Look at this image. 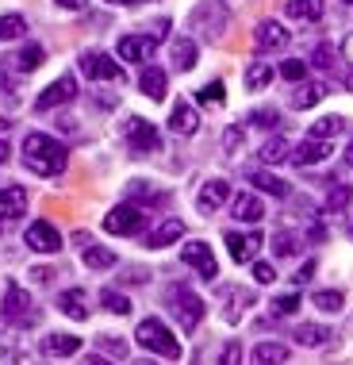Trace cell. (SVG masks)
<instances>
[{"instance_id": "obj_1", "label": "cell", "mask_w": 353, "mask_h": 365, "mask_svg": "<svg viewBox=\"0 0 353 365\" xmlns=\"http://www.w3.org/2000/svg\"><path fill=\"white\" fill-rule=\"evenodd\" d=\"M23 165L38 177H58L70 165V150L54 135L31 131V135H23Z\"/></svg>"}, {"instance_id": "obj_2", "label": "cell", "mask_w": 353, "mask_h": 365, "mask_svg": "<svg viewBox=\"0 0 353 365\" xmlns=\"http://www.w3.org/2000/svg\"><path fill=\"white\" fill-rule=\"evenodd\" d=\"M135 339H139V346L142 350H150V354H158V358H169V361H176L181 358V342L173 339V331L165 327L162 319H142L139 323V331H135Z\"/></svg>"}, {"instance_id": "obj_3", "label": "cell", "mask_w": 353, "mask_h": 365, "mask_svg": "<svg viewBox=\"0 0 353 365\" xmlns=\"http://www.w3.org/2000/svg\"><path fill=\"white\" fill-rule=\"evenodd\" d=\"M165 304L173 308L176 323H181L184 331H196V327L204 323V300L189 289V284H169V292H165Z\"/></svg>"}, {"instance_id": "obj_4", "label": "cell", "mask_w": 353, "mask_h": 365, "mask_svg": "<svg viewBox=\"0 0 353 365\" xmlns=\"http://www.w3.org/2000/svg\"><path fill=\"white\" fill-rule=\"evenodd\" d=\"M192 24H196V31H204V38L215 43V38H223V31H227L231 12H227L223 0H204V4L192 12Z\"/></svg>"}, {"instance_id": "obj_5", "label": "cell", "mask_w": 353, "mask_h": 365, "mask_svg": "<svg viewBox=\"0 0 353 365\" xmlns=\"http://www.w3.org/2000/svg\"><path fill=\"white\" fill-rule=\"evenodd\" d=\"M4 323H12V327H31V323L38 319L31 296H27V289H19V284H8L4 289Z\"/></svg>"}, {"instance_id": "obj_6", "label": "cell", "mask_w": 353, "mask_h": 365, "mask_svg": "<svg viewBox=\"0 0 353 365\" xmlns=\"http://www.w3.org/2000/svg\"><path fill=\"white\" fill-rule=\"evenodd\" d=\"M146 227V212L139 204H120V208H112L104 215V231L107 235H139Z\"/></svg>"}, {"instance_id": "obj_7", "label": "cell", "mask_w": 353, "mask_h": 365, "mask_svg": "<svg viewBox=\"0 0 353 365\" xmlns=\"http://www.w3.org/2000/svg\"><path fill=\"white\" fill-rule=\"evenodd\" d=\"M77 96V77L73 73H62L58 81H51L43 88V96L35 101V112H51V108H62V104H70Z\"/></svg>"}, {"instance_id": "obj_8", "label": "cell", "mask_w": 353, "mask_h": 365, "mask_svg": "<svg viewBox=\"0 0 353 365\" xmlns=\"http://www.w3.org/2000/svg\"><path fill=\"white\" fill-rule=\"evenodd\" d=\"M23 242L31 246L35 254H58L62 250V231H58L54 223H46V220H35L31 227H27Z\"/></svg>"}, {"instance_id": "obj_9", "label": "cell", "mask_w": 353, "mask_h": 365, "mask_svg": "<svg viewBox=\"0 0 353 365\" xmlns=\"http://www.w3.org/2000/svg\"><path fill=\"white\" fill-rule=\"evenodd\" d=\"M127 146H131L135 154H154L162 146L158 127H154L150 120H139V115H135V120L127 123Z\"/></svg>"}, {"instance_id": "obj_10", "label": "cell", "mask_w": 353, "mask_h": 365, "mask_svg": "<svg viewBox=\"0 0 353 365\" xmlns=\"http://www.w3.org/2000/svg\"><path fill=\"white\" fill-rule=\"evenodd\" d=\"M181 262L189 265V269H196L204 281H215V273H219V265H215V254L208 242H189L181 246Z\"/></svg>"}, {"instance_id": "obj_11", "label": "cell", "mask_w": 353, "mask_h": 365, "mask_svg": "<svg viewBox=\"0 0 353 365\" xmlns=\"http://www.w3.org/2000/svg\"><path fill=\"white\" fill-rule=\"evenodd\" d=\"M327 361H330V365H349V361H353V315H346V319H342V327L330 334V342H327Z\"/></svg>"}, {"instance_id": "obj_12", "label": "cell", "mask_w": 353, "mask_h": 365, "mask_svg": "<svg viewBox=\"0 0 353 365\" xmlns=\"http://www.w3.org/2000/svg\"><path fill=\"white\" fill-rule=\"evenodd\" d=\"M158 38L162 35H123L115 51H120L123 62H150L154 51H158Z\"/></svg>"}, {"instance_id": "obj_13", "label": "cell", "mask_w": 353, "mask_h": 365, "mask_svg": "<svg viewBox=\"0 0 353 365\" xmlns=\"http://www.w3.org/2000/svg\"><path fill=\"white\" fill-rule=\"evenodd\" d=\"M81 73L93 77V81H123L120 62H112V58L100 54V51H88V54L81 58Z\"/></svg>"}, {"instance_id": "obj_14", "label": "cell", "mask_w": 353, "mask_h": 365, "mask_svg": "<svg viewBox=\"0 0 353 365\" xmlns=\"http://www.w3.org/2000/svg\"><path fill=\"white\" fill-rule=\"evenodd\" d=\"M227 200H231V185L223 181V177H211V181H204L200 192H196V208H200L204 215L219 212Z\"/></svg>"}, {"instance_id": "obj_15", "label": "cell", "mask_w": 353, "mask_h": 365, "mask_svg": "<svg viewBox=\"0 0 353 365\" xmlns=\"http://www.w3.org/2000/svg\"><path fill=\"white\" fill-rule=\"evenodd\" d=\"M288 31H284V24L280 19H261L258 27H253V43H258V51L261 54H269V51H284L288 46Z\"/></svg>"}, {"instance_id": "obj_16", "label": "cell", "mask_w": 353, "mask_h": 365, "mask_svg": "<svg viewBox=\"0 0 353 365\" xmlns=\"http://www.w3.org/2000/svg\"><path fill=\"white\" fill-rule=\"evenodd\" d=\"M227 250H231V262H238V265L258 262V254H261V235H238V231H227Z\"/></svg>"}, {"instance_id": "obj_17", "label": "cell", "mask_w": 353, "mask_h": 365, "mask_svg": "<svg viewBox=\"0 0 353 365\" xmlns=\"http://www.w3.org/2000/svg\"><path fill=\"white\" fill-rule=\"evenodd\" d=\"M330 158V143L327 139H303L292 146V165H319Z\"/></svg>"}, {"instance_id": "obj_18", "label": "cell", "mask_w": 353, "mask_h": 365, "mask_svg": "<svg viewBox=\"0 0 353 365\" xmlns=\"http://www.w3.org/2000/svg\"><path fill=\"white\" fill-rule=\"evenodd\" d=\"M231 215H234L238 223H258V220H265V204H261V196H253V192L234 196V200H231Z\"/></svg>"}, {"instance_id": "obj_19", "label": "cell", "mask_w": 353, "mask_h": 365, "mask_svg": "<svg viewBox=\"0 0 353 365\" xmlns=\"http://www.w3.org/2000/svg\"><path fill=\"white\" fill-rule=\"evenodd\" d=\"M181 239H184V223L181 220H162L150 235H146V246H150V250H162V246H173Z\"/></svg>"}, {"instance_id": "obj_20", "label": "cell", "mask_w": 353, "mask_h": 365, "mask_svg": "<svg viewBox=\"0 0 353 365\" xmlns=\"http://www.w3.org/2000/svg\"><path fill=\"white\" fill-rule=\"evenodd\" d=\"M23 212H27V192L19 189V185H8V189H0V223L19 220Z\"/></svg>"}, {"instance_id": "obj_21", "label": "cell", "mask_w": 353, "mask_h": 365, "mask_svg": "<svg viewBox=\"0 0 353 365\" xmlns=\"http://www.w3.org/2000/svg\"><path fill=\"white\" fill-rule=\"evenodd\" d=\"M58 312L62 315H70V319H88V296L85 289H65L62 296H58Z\"/></svg>"}, {"instance_id": "obj_22", "label": "cell", "mask_w": 353, "mask_h": 365, "mask_svg": "<svg viewBox=\"0 0 353 365\" xmlns=\"http://www.w3.org/2000/svg\"><path fill=\"white\" fill-rule=\"evenodd\" d=\"M169 54H173V66H176V70H181V73H189L192 66H196V58H200V46H196V38L181 35V38H173Z\"/></svg>"}, {"instance_id": "obj_23", "label": "cell", "mask_w": 353, "mask_h": 365, "mask_svg": "<svg viewBox=\"0 0 353 365\" xmlns=\"http://www.w3.org/2000/svg\"><path fill=\"white\" fill-rule=\"evenodd\" d=\"M292 358V346H284V342H258L250 354L253 365H284Z\"/></svg>"}, {"instance_id": "obj_24", "label": "cell", "mask_w": 353, "mask_h": 365, "mask_svg": "<svg viewBox=\"0 0 353 365\" xmlns=\"http://www.w3.org/2000/svg\"><path fill=\"white\" fill-rule=\"evenodd\" d=\"M165 85H169V77H165L162 66H146V70L139 73V88L150 101H165Z\"/></svg>"}, {"instance_id": "obj_25", "label": "cell", "mask_w": 353, "mask_h": 365, "mask_svg": "<svg viewBox=\"0 0 353 365\" xmlns=\"http://www.w3.org/2000/svg\"><path fill=\"white\" fill-rule=\"evenodd\" d=\"M81 350V339L77 334H46L43 339V354H51V358H73V354Z\"/></svg>"}, {"instance_id": "obj_26", "label": "cell", "mask_w": 353, "mask_h": 365, "mask_svg": "<svg viewBox=\"0 0 353 365\" xmlns=\"http://www.w3.org/2000/svg\"><path fill=\"white\" fill-rule=\"evenodd\" d=\"M322 96H327V85H319V81H300V88L292 93V108H296V112H307V108L322 104Z\"/></svg>"}, {"instance_id": "obj_27", "label": "cell", "mask_w": 353, "mask_h": 365, "mask_svg": "<svg viewBox=\"0 0 353 365\" xmlns=\"http://www.w3.org/2000/svg\"><path fill=\"white\" fill-rule=\"evenodd\" d=\"M169 127H173V135H196V127H200V115H196L192 104H173Z\"/></svg>"}, {"instance_id": "obj_28", "label": "cell", "mask_w": 353, "mask_h": 365, "mask_svg": "<svg viewBox=\"0 0 353 365\" xmlns=\"http://www.w3.org/2000/svg\"><path fill=\"white\" fill-rule=\"evenodd\" d=\"M292 339L300 342V346H327L330 342V331L327 327H319V323H296V331H292Z\"/></svg>"}, {"instance_id": "obj_29", "label": "cell", "mask_w": 353, "mask_h": 365, "mask_svg": "<svg viewBox=\"0 0 353 365\" xmlns=\"http://www.w3.org/2000/svg\"><path fill=\"white\" fill-rule=\"evenodd\" d=\"M261 165H280V162H292V143L284 139V135H277V139H269L261 146Z\"/></svg>"}, {"instance_id": "obj_30", "label": "cell", "mask_w": 353, "mask_h": 365, "mask_svg": "<svg viewBox=\"0 0 353 365\" xmlns=\"http://www.w3.org/2000/svg\"><path fill=\"white\" fill-rule=\"evenodd\" d=\"M250 185H253L258 192H265V196H277V200H284V196H288V185H284L280 177L265 173V170H253V173H250Z\"/></svg>"}, {"instance_id": "obj_31", "label": "cell", "mask_w": 353, "mask_h": 365, "mask_svg": "<svg viewBox=\"0 0 353 365\" xmlns=\"http://www.w3.org/2000/svg\"><path fill=\"white\" fill-rule=\"evenodd\" d=\"M81 262L88 265V269H112V265H115V250H107V246L88 242L85 250H81Z\"/></svg>"}, {"instance_id": "obj_32", "label": "cell", "mask_w": 353, "mask_h": 365, "mask_svg": "<svg viewBox=\"0 0 353 365\" xmlns=\"http://www.w3.org/2000/svg\"><path fill=\"white\" fill-rule=\"evenodd\" d=\"M43 58H46V51H43V46H38V43H27L23 51H19V54L12 58V66H16L19 73H35L38 66H43Z\"/></svg>"}, {"instance_id": "obj_33", "label": "cell", "mask_w": 353, "mask_h": 365, "mask_svg": "<svg viewBox=\"0 0 353 365\" xmlns=\"http://www.w3.org/2000/svg\"><path fill=\"white\" fill-rule=\"evenodd\" d=\"M284 12H288L292 19H307V24H315V19H322V0H288Z\"/></svg>"}, {"instance_id": "obj_34", "label": "cell", "mask_w": 353, "mask_h": 365, "mask_svg": "<svg viewBox=\"0 0 353 365\" xmlns=\"http://www.w3.org/2000/svg\"><path fill=\"white\" fill-rule=\"evenodd\" d=\"M353 204V185H330L327 196H322V208L327 212H346Z\"/></svg>"}, {"instance_id": "obj_35", "label": "cell", "mask_w": 353, "mask_h": 365, "mask_svg": "<svg viewBox=\"0 0 353 365\" xmlns=\"http://www.w3.org/2000/svg\"><path fill=\"white\" fill-rule=\"evenodd\" d=\"M311 304H315L319 312H342L346 308V292L342 289H319L315 296H311Z\"/></svg>"}, {"instance_id": "obj_36", "label": "cell", "mask_w": 353, "mask_h": 365, "mask_svg": "<svg viewBox=\"0 0 353 365\" xmlns=\"http://www.w3.org/2000/svg\"><path fill=\"white\" fill-rule=\"evenodd\" d=\"M346 131V120H342V115H322L319 123H311V139H334V135H342Z\"/></svg>"}, {"instance_id": "obj_37", "label": "cell", "mask_w": 353, "mask_h": 365, "mask_svg": "<svg viewBox=\"0 0 353 365\" xmlns=\"http://www.w3.org/2000/svg\"><path fill=\"white\" fill-rule=\"evenodd\" d=\"M311 66H315L319 73H334V70H338V54H334V46H330V43H319L315 51H311Z\"/></svg>"}, {"instance_id": "obj_38", "label": "cell", "mask_w": 353, "mask_h": 365, "mask_svg": "<svg viewBox=\"0 0 353 365\" xmlns=\"http://www.w3.org/2000/svg\"><path fill=\"white\" fill-rule=\"evenodd\" d=\"M269 81H273V66L269 62H253L250 70H246V88H250V93L269 88Z\"/></svg>"}, {"instance_id": "obj_39", "label": "cell", "mask_w": 353, "mask_h": 365, "mask_svg": "<svg viewBox=\"0 0 353 365\" xmlns=\"http://www.w3.org/2000/svg\"><path fill=\"white\" fill-rule=\"evenodd\" d=\"M23 31H27V19L19 16V12L0 16V43H12V38H19Z\"/></svg>"}, {"instance_id": "obj_40", "label": "cell", "mask_w": 353, "mask_h": 365, "mask_svg": "<svg viewBox=\"0 0 353 365\" xmlns=\"http://www.w3.org/2000/svg\"><path fill=\"white\" fill-rule=\"evenodd\" d=\"M273 315L277 319H288V315H296L300 312V292H280V296H273Z\"/></svg>"}, {"instance_id": "obj_41", "label": "cell", "mask_w": 353, "mask_h": 365, "mask_svg": "<svg viewBox=\"0 0 353 365\" xmlns=\"http://www.w3.org/2000/svg\"><path fill=\"white\" fill-rule=\"evenodd\" d=\"M250 123L258 127V131H277V127H280V112H277V108H258V112H250Z\"/></svg>"}, {"instance_id": "obj_42", "label": "cell", "mask_w": 353, "mask_h": 365, "mask_svg": "<svg viewBox=\"0 0 353 365\" xmlns=\"http://www.w3.org/2000/svg\"><path fill=\"white\" fill-rule=\"evenodd\" d=\"M100 304H104L112 315H127V312H131V300H127L123 292H115V289H104V292H100Z\"/></svg>"}, {"instance_id": "obj_43", "label": "cell", "mask_w": 353, "mask_h": 365, "mask_svg": "<svg viewBox=\"0 0 353 365\" xmlns=\"http://www.w3.org/2000/svg\"><path fill=\"white\" fill-rule=\"evenodd\" d=\"M296 250H300V246H296V235H288V231H277V235H273V254H277V258H292Z\"/></svg>"}, {"instance_id": "obj_44", "label": "cell", "mask_w": 353, "mask_h": 365, "mask_svg": "<svg viewBox=\"0 0 353 365\" xmlns=\"http://www.w3.org/2000/svg\"><path fill=\"white\" fill-rule=\"evenodd\" d=\"M196 101H200V104H211V108L223 104V81H208L200 93H196Z\"/></svg>"}, {"instance_id": "obj_45", "label": "cell", "mask_w": 353, "mask_h": 365, "mask_svg": "<svg viewBox=\"0 0 353 365\" xmlns=\"http://www.w3.org/2000/svg\"><path fill=\"white\" fill-rule=\"evenodd\" d=\"M303 73H307V66H303V62H296V58H288V62H280V77H284V81H303Z\"/></svg>"}, {"instance_id": "obj_46", "label": "cell", "mask_w": 353, "mask_h": 365, "mask_svg": "<svg viewBox=\"0 0 353 365\" xmlns=\"http://www.w3.org/2000/svg\"><path fill=\"white\" fill-rule=\"evenodd\" d=\"M100 354H112V358H127V342L115 339V334H104L100 339Z\"/></svg>"}, {"instance_id": "obj_47", "label": "cell", "mask_w": 353, "mask_h": 365, "mask_svg": "<svg viewBox=\"0 0 353 365\" xmlns=\"http://www.w3.org/2000/svg\"><path fill=\"white\" fill-rule=\"evenodd\" d=\"M131 196H135V200H154V204L162 200V192H154L150 181H131Z\"/></svg>"}, {"instance_id": "obj_48", "label": "cell", "mask_w": 353, "mask_h": 365, "mask_svg": "<svg viewBox=\"0 0 353 365\" xmlns=\"http://www.w3.org/2000/svg\"><path fill=\"white\" fill-rule=\"evenodd\" d=\"M253 281H258V284H273V281H277V269H273L269 262H253Z\"/></svg>"}, {"instance_id": "obj_49", "label": "cell", "mask_w": 353, "mask_h": 365, "mask_svg": "<svg viewBox=\"0 0 353 365\" xmlns=\"http://www.w3.org/2000/svg\"><path fill=\"white\" fill-rule=\"evenodd\" d=\"M219 365H242V346L238 342H227V346L219 350Z\"/></svg>"}, {"instance_id": "obj_50", "label": "cell", "mask_w": 353, "mask_h": 365, "mask_svg": "<svg viewBox=\"0 0 353 365\" xmlns=\"http://www.w3.org/2000/svg\"><path fill=\"white\" fill-rule=\"evenodd\" d=\"M223 300H227V304H231V300H238V304H246V300H250V296H246V292H238V289H231V292H223ZM238 315H242L238 308H227V323H238Z\"/></svg>"}, {"instance_id": "obj_51", "label": "cell", "mask_w": 353, "mask_h": 365, "mask_svg": "<svg viewBox=\"0 0 353 365\" xmlns=\"http://www.w3.org/2000/svg\"><path fill=\"white\" fill-rule=\"evenodd\" d=\"M238 146H242V127L234 123V127H227V135H223V150H227V154H234Z\"/></svg>"}, {"instance_id": "obj_52", "label": "cell", "mask_w": 353, "mask_h": 365, "mask_svg": "<svg viewBox=\"0 0 353 365\" xmlns=\"http://www.w3.org/2000/svg\"><path fill=\"white\" fill-rule=\"evenodd\" d=\"M311 277H315V262H303V265H300V273H296L292 281H296V284H307Z\"/></svg>"}, {"instance_id": "obj_53", "label": "cell", "mask_w": 353, "mask_h": 365, "mask_svg": "<svg viewBox=\"0 0 353 365\" xmlns=\"http://www.w3.org/2000/svg\"><path fill=\"white\" fill-rule=\"evenodd\" d=\"M342 54H346V62H349V88H353V31H349L346 43H342Z\"/></svg>"}, {"instance_id": "obj_54", "label": "cell", "mask_w": 353, "mask_h": 365, "mask_svg": "<svg viewBox=\"0 0 353 365\" xmlns=\"http://www.w3.org/2000/svg\"><path fill=\"white\" fill-rule=\"evenodd\" d=\"M307 242H327V227H322V223H311V231H307Z\"/></svg>"}, {"instance_id": "obj_55", "label": "cell", "mask_w": 353, "mask_h": 365, "mask_svg": "<svg viewBox=\"0 0 353 365\" xmlns=\"http://www.w3.org/2000/svg\"><path fill=\"white\" fill-rule=\"evenodd\" d=\"M123 281H127V284H142V281H146V269H127Z\"/></svg>"}, {"instance_id": "obj_56", "label": "cell", "mask_w": 353, "mask_h": 365, "mask_svg": "<svg viewBox=\"0 0 353 365\" xmlns=\"http://www.w3.org/2000/svg\"><path fill=\"white\" fill-rule=\"evenodd\" d=\"M58 8H65V12H77V8H85V0H54Z\"/></svg>"}, {"instance_id": "obj_57", "label": "cell", "mask_w": 353, "mask_h": 365, "mask_svg": "<svg viewBox=\"0 0 353 365\" xmlns=\"http://www.w3.org/2000/svg\"><path fill=\"white\" fill-rule=\"evenodd\" d=\"M16 361V350L12 346H0V365H12Z\"/></svg>"}, {"instance_id": "obj_58", "label": "cell", "mask_w": 353, "mask_h": 365, "mask_svg": "<svg viewBox=\"0 0 353 365\" xmlns=\"http://www.w3.org/2000/svg\"><path fill=\"white\" fill-rule=\"evenodd\" d=\"M85 365H112V361H107V354H88Z\"/></svg>"}, {"instance_id": "obj_59", "label": "cell", "mask_w": 353, "mask_h": 365, "mask_svg": "<svg viewBox=\"0 0 353 365\" xmlns=\"http://www.w3.org/2000/svg\"><path fill=\"white\" fill-rule=\"evenodd\" d=\"M107 4H123V8H135V4H146V0H107Z\"/></svg>"}, {"instance_id": "obj_60", "label": "cell", "mask_w": 353, "mask_h": 365, "mask_svg": "<svg viewBox=\"0 0 353 365\" xmlns=\"http://www.w3.org/2000/svg\"><path fill=\"white\" fill-rule=\"evenodd\" d=\"M4 162H8V143L0 139V165H4Z\"/></svg>"}, {"instance_id": "obj_61", "label": "cell", "mask_w": 353, "mask_h": 365, "mask_svg": "<svg viewBox=\"0 0 353 365\" xmlns=\"http://www.w3.org/2000/svg\"><path fill=\"white\" fill-rule=\"evenodd\" d=\"M346 162L353 165V139H349V146H346Z\"/></svg>"}, {"instance_id": "obj_62", "label": "cell", "mask_w": 353, "mask_h": 365, "mask_svg": "<svg viewBox=\"0 0 353 365\" xmlns=\"http://www.w3.org/2000/svg\"><path fill=\"white\" fill-rule=\"evenodd\" d=\"M349 239H353V223H349Z\"/></svg>"}, {"instance_id": "obj_63", "label": "cell", "mask_w": 353, "mask_h": 365, "mask_svg": "<svg viewBox=\"0 0 353 365\" xmlns=\"http://www.w3.org/2000/svg\"><path fill=\"white\" fill-rule=\"evenodd\" d=\"M346 4H353V0H346Z\"/></svg>"}]
</instances>
